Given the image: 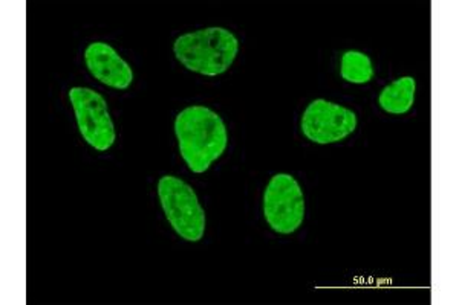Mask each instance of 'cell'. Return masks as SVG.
I'll list each match as a JSON object with an SVG mask.
<instances>
[{
    "mask_svg": "<svg viewBox=\"0 0 459 305\" xmlns=\"http://www.w3.org/2000/svg\"><path fill=\"white\" fill-rule=\"evenodd\" d=\"M175 133L184 162L196 174L209 170L229 145L224 121L204 106H192L178 114Z\"/></svg>",
    "mask_w": 459,
    "mask_h": 305,
    "instance_id": "cell-1",
    "label": "cell"
},
{
    "mask_svg": "<svg viewBox=\"0 0 459 305\" xmlns=\"http://www.w3.org/2000/svg\"><path fill=\"white\" fill-rule=\"evenodd\" d=\"M178 62L192 72L218 77L227 72L239 52L233 32L214 26L178 37L173 45Z\"/></svg>",
    "mask_w": 459,
    "mask_h": 305,
    "instance_id": "cell-2",
    "label": "cell"
},
{
    "mask_svg": "<svg viewBox=\"0 0 459 305\" xmlns=\"http://www.w3.org/2000/svg\"><path fill=\"white\" fill-rule=\"evenodd\" d=\"M162 211L175 233L186 241L196 243L205 233V212L194 188L179 177L162 176L158 182Z\"/></svg>",
    "mask_w": 459,
    "mask_h": 305,
    "instance_id": "cell-3",
    "label": "cell"
},
{
    "mask_svg": "<svg viewBox=\"0 0 459 305\" xmlns=\"http://www.w3.org/2000/svg\"><path fill=\"white\" fill-rule=\"evenodd\" d=\"M264 216L268 226L277 233L290 235L302 226L305 197L299 182L291 174H276L264 192Z\"/></svg>",
    "mask_w": 459,
    "mask_h": 305,
    "instance_id": "cell-4",
    "label": "cell"
},
{
    "mask_svg": "<svg viewBox=\"0 0 459 305\" xmlns=\"http://www.w3.org/2000/svg\"><path fill=\"white\" fill-rule=\"evenodd\" d=\"M69 99L84 140L97 151L109 150L115 144L117 133L106 99L89 88L71 89Z\"/></svg>",
    "mask_w": 459,
    "mask_h": 305,
    "instance_id": "cell-5",
    "label": "cell"
},
{
    "mask_svg": "<svg viewBox=\"0 0 459 305\" xmlns=\"http://www.w3.org/2000/svg\"><path fill=\"white\" fill-rule=\"evenodd\" d=\"M300 129L303 136L314 144H334L354 133L357 114L340 104L316 99L303 112Z\"/></svg>",
    "mask_w": 459,
    "mask_h": 305,
    "instance_id": "cell-6",
    "label": "cell"
},
{
    "mask_svg": "<svg viewBox=\"0 0 459 305\" xmlns=\"http://www.w3.org/2000/svg\"><path fill=\"white\" fill-rule=\"evenodd\" d=\"M84 62L91 75L109 88L125 90L134 81V71L129 63L108 43H91L84 51Z\"/></svg>",
    "mask_w": 459,
    "mask_h": 305,
    "instance_id": "cell-7",
    "label": "cell"
},
{
    "mask_svg": "<svg viewBox=\"0 0 459 305\" xmlns=\"http://www.w3.org/2000/svg\"><path fill=\"white\" fill-rule=\"evenodd\" d=\"M417 92V81L412 77L395 80L381 90L378 104L386 114H404L412 109Z\"/></svg>",
    "mask_w": 459,
    "mask_h": 305,
    "instance_id": "cell-8",
    "label": "cell"
},
{
    "mask_svg": "<svg viewBox=\"0 0 459 305\" xmlns=\"http://www.w3.org/2000/svg\"><path fill=\"white\" fill-rule=\"evenodd\" d=\"M340 73L344 81L352 84H366L374 78V68L369 55L360 51H348L342 55Z\"/></svg>",
    "mask_w": 459,
    "mask_h": 305,
    "instance_id": "cell-9",
    "label": "cell"
}]
</instances>
